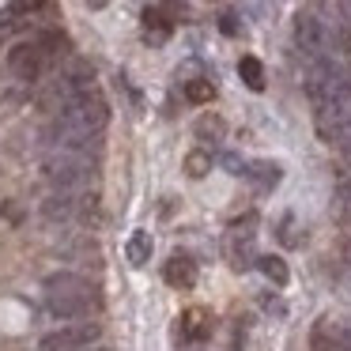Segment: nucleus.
<instances>
[{
	"label": "nucleus",
	"mask_w": 351,
	"mask_h": 351,
	"mask_svg": "<svg viewBox=\"0 0 351 351\" xmlns=\"http://www.w3.org/2000/svg\"><path fill=\"white\" fill-rule=\"evenodd\" d=\"M110 125V106L102 95H95L87 87L84 95L57 110V121L49 129V147L64 144V147H91L102 136V129Z\"/></svg>",
	"instance_id": "nucleus-1"
},
{
	"label": "nucleus",
	"mask_w": 351,
	"mask_h": 351,
	"mask_svg": "<svg viewBox=\"0 0 351 351\" xmlns=\"http://www.w3.org/2000/svg\"><path fill=\"white\" fill-rule=\"evenodd\" d=\"M42 170L46 178L57 185V189H87L99 174V162H95L91 147H49L46 159H42Z\"/></svg>",
	"instance_id": "nucleus-2"
},
{
	"label": "nucleus",
	"mask_w": 351,
	"mask_h": 351,
	"mask_svg": "<svg viewBox=\"0 0 351 351\" xmlns=\"http://www.w3.org/2000/svg\"><path fill=\"white\" fill-rule=\"evenodd\" d=\"M99 302L95 295V283H87L84 276H72V272H57L46 280V306L53 317L72 321V317H87L91 306Z\"/></svg>",
	"instance_id": "nucleus-3"
},
{
	"label": "nucleus",
	"mask_w": 351,
	"mask_h": 351,
	"mask_svg": "<svg viewBox=\"0 0 351 351\" xmlns=\"http://www.w3.org/2000/svg\"><path fill=\"white\" fill-rule=\"evenodd\" d=\"M295 42L310 61H317V57H340L343 31L336 19H325L317 8H306L295 16Z\"/></svg>",
	"instance_id": "nucleus-4"
},
{
	"label": "nucleus",
	"mask_w": 351,
	"mask_h": 351,
	"mask_svg": "<svg viewBox=\"0 0 351 351\" xmlns=\"http://www.w3.org/2000/svg\"><path fill=\"white\" fill-rule=\"evenodd\" d=\"M306 95L313 99V106L336 99H351V72L340 57H317L306 69Z\"/></svg>",
	"instance_id": "nucleus-5"
},
{
	"label": "nucleus",
	"mask_w": 351,
	"mask_h": 351,
	"mask_svg": "<svg viewBox=\"0 0 351 351\" xmlns=\"http://www.w3.org/2000/svg\"><path fill=\"white\" fill-rule=\"evenodd\" d=\"M42 212L49 219H61V223H72V219H87L95 212V193L87 197L84 189H57L53 197L42 204Z\"/></svg>",
	"instance_id": "nucleus-6"
},
{
	"label": "nucleus",
	"mask_w": 351,
	"mask_h": 351,
	"mask_svg": "<svg viewBox=\"0 0 351 351\" xmlns=\"http://www.w3.org/2000/svg\"><path fill=\"white\" fill-rule=\"evenodd\" d=\"M99 321H76V325H64L57 332L42 336L38 351H76V348H87V343L99 340Z\"/></svg>",
	"instance_id": "nucleus-7"
},
{
	"label": "nucleus",
	"mask_w": 351,
	"mask_h": 351,
	"mask_svg": "<svg viewBox=\"0 0 351 351\" xmlns=\"http://www.w3.org/2000/svg\"><path fill=\"white\" fill-rule=\"evenodd\" d=\"M212 332H215V317L204 306H193V310L182 313V340L185 343H204V340H212Z\"/></svg>",
	"instance_id": "nucleus-8"
},
{
	"label": "nucleus",
	"mask_w": 351,
	"mask_h": 351,
	"mask_svg": "<svg viewBox=\"0 0 351 351\" xmlns=\"http://www.w3.org/2000/svg\"><path fill=\"white\" fill-rule=\"evenodd\" d=\"M162 280H167L170 287H178V291H189L193 283H197V261L185 257V253L170 257V261H167V268H162Z\"/></svg>",
	"instance_id": "nucleus-9"
},
{
	"label": "nucleus",
	"mask_w": 351,
	"mask_h": 351,
	"mask_svg": "<svg viewBox=\"0 0 351 351\" xmlns=\"http://www.w3.org/2000/svg\"><path fill=\"white\" fill-rule=\"evenodd\" d=\"M144 38L152 42V46H162V42L170 38V19L162 16L159 8H147L144 12Z\"/></svg>",
	"instance_id": "nucleus-10"
},
{
	"label": "nucleus",
	"mask_w": 351,
	"mask_h": 351,
	"mask_svg": "<svg viewBox=\"0 0 351 351\" xmlns=\"http://www.w3.org/2000/svg\"><path fill=\"white\" fill-rule=\"evenodd\" d=\"M125 257H129L132 268H144L152 261V234L147 230H132L129 245H125Z\"/></svg>",
	"instance_id": "nucleus-11"
},
{
	"label": "nucleus",
	"mask_w": 351,
	"mask_h": 351,
	"mask_svg": "<svg viewBox=\"0 0 351 351\" xmlns=\"http://www.w3.org/2000/svg\"><path fill=\"white\" fill-rule=\"evenodd\" d=\"M238 76H242V84L250 91H265V69H261L257 57H242L238 61Z\"/></svg>",
	"instance_id": "nucleus-12"
},
{
	"label": "nucleus",
	"mask_w": 351,
	"mask_h": 351,
	"mask_svg": "<svg viewBox=\"0 0 351 351\" xmlns=\"http://www.w3.org/2000/svg\"><path fill=\"white\" fill-rule=\"evenodd\" d=\"M197 136L204 140V144H219L223 136H227V125H223V117H215V114H204L197 121Z\"/></svg>",
	"instance_id": "nucleus-13"
},
{
	"label": "nucleus",
	"mask_w": 351,
	"mask_h": 351,
	"mask_svg": "<svg viewBox=\"0 0 351 351\" xmlns=\"http://www.w3.org/2000/svg\"><path fill=\"white\" fill-rule=\"evenodd\" d=\"M245 178H253L261 189H272V185L280 182V167H276V162H250V167H245Z\"/></svg>",
	"instance_id": "nucleus-14"
},
{
	"label": "nucleus",
	"mask_w": 351,
	"mask_h": 351,
	"mask_svg": "<svg viewBox=\"0 0 351 351\" xmlns=\"http://www.w3.org/2000/svg\"><path fill=\"white\" fill-rule=\"evenodd\" d=\"M257 268H261V272H265V276H268V280H272V283H276V287H283V283H287V280H291V272H287V265H283V261H280V257H257Z\"/></svg>",
	"instance_id": "nucleus-15"
},
{
	"label": "nucleus",
	"mask_w": 351,
	"mask_h": 351,
	"mask_svg": "<svg viewBox=\"0 0 351 351\" xmlns=\"http://www.w3.org/2000/svg\"><path fill=\"white\" fill-rule=\"evenodd\" d=\"M185 99H189V102H197V106H204V102H212V99H215V87H212V80H189V84H185Z\"/></svg>",
	"instance_id": "nucleus-16"
},
{
	"label": "nucleus",
	"mask_w": 351,
	"mask_h": 351,
	"mask_svg": "<svg viewBox=\"0 0 351 351\" xmlns=\"http://www.w3.org/2000/svg\"><path fill=\"white\" fill-rule=\"evenodd\" d=\"M208 170H212V155L208 152H189L185 155V174L189 178H204Z\"/></svg>",
	"instance_id": "nucleus-17"
},
{
	"label": "nucleus",
	"mask_w": 351,
	"mask_h": 351,
	"mask_svg": "<svg viewBox=\"0 0 351 351\" xmlns=\"http://www.w3.org/2000/svg\"><path fill=\"white\" fill-rule=\"evenodd\" d=\"M42 4H46V0H16V4H12V12H16V16H27V12H38Z\"/></svg>",
	"instance_id": "nucleus-18"
},
{
	"label": "nucleus",
	"mask_w": 351,
	"mask_h": 351,
	"mask_svg": "<svg viewBox=\"0 0 351 351\" xmlns=\"http://www.w3.org/2000/svg\"><path fill=\"white\" fill-rule=\"evenodd\" d=\"M223 167H227L230 174H245V162L238 159V155H223Z\"/></svg>",
	"instance_id": "nucleus-19"
},
{
	"label": "nucleus",
	"mask_w": 351,
	"mask_h": 351,
	"mask_svg": "<svg viewBox=\"0 0 351 351\" xmlns=\"http://www.w3.org/2000/svg\"><path fill=\"white\" fill-rule=\"evenodd\" d=\"M219 27H223V31H227V34H238V19L230 16V12H227V16L219 19Z\"/></svg>",
	"instance_id": "nucleus-20"
},
{
	"label": "nucleus",
	"mask_w": 351,
	"mask_h": 351,
	"mask_svg": "<svg viewBox=\"0 0 351 351\" xmlns=\"http://www.w3.org/2000/svg\"><path fill=\"white\" fill-rule=\"evenodd\" d=\"M106 4H110V0H87V8H95V12H99V8H106Z\"/></svg>",
	"instance_id": "nucleus-21"
},
{
	"label": "nucleus",
	"mask_w": 351,
	"mask_h": 351,
	"mask_svg": "<svg viewBox=\"0 0 351 351\" xmlns=\"http://www.w3.org/2000/svg\"><path fill=\"white\" fill-rule=\"evenodd\" d=\"M76 351H110V348H91V343H87V348H76Z\"/></svg>",
	"instance_id": "nucleus-22"
},
{
	"label": "nucleus",
	"mask_w": 351,
	"mask_h": 351,
	"mask_svg": "<svg viewBox=\"0 0 351 351\" xmlns=\"http://www.w3.org/2000/svg\"><path fill=\"white\" fill-rule=\"evenodd\" d=\"M343 152H348V159H351V140H348V144H343Z\"/></svg>",
	"instance_id": "nucleus-23"
}]
</instances>
